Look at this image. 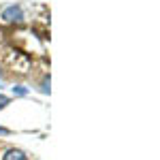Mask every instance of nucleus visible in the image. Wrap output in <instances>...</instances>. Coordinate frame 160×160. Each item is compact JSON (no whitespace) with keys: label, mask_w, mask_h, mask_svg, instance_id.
<instances>
[{"label":"nucleus","mask_w":160,"mask_h":160,"mask_svg":"<svg viewBox=\"0 0 160 160\" xmlns=\"http://www.w3.org/2000/svg\"><path fill=\"white\" fill-rule=\"evenodd\" d=\"M0 75H2V73H0Z\"/></svg>","instance_id":"nucleus-7"},{"label":"nucleus","mask_w":160,"mask_h":160,"mask_svg":"<svg viewBox=\"0 0 160 160\" xmlns=\"http://www.w3.org/2000/svg\"><path fill=\"white\" fill-rule=\"evenodd\" d=\"M13 94H15V96H26V94H28V88H24V86H13Z\"/></svg>","instance_id":"nucleus-3"},{"label":"nucleus","mask_w":160,"mask_h":160,"mask_svg":"<svg viewBox=\"0 0 160 160\" xmlns=\"http://www.w3.org/2000/svg\"><path fill=\"white\" fill-rule=\"evenodd\" d=\"M41 92H43V94H47V92H49V79H45V81H43V86H41Z\"/></svg>","instance_id":"nucleus-5"},{"label":"nucleus","mask_w":160,"mask_h":160,"mask_svg":"<svg viewBox=\"0 0 160 160\" xmlns=\"http://www.w3.org/2000/svg\"><path fill=\"white\" fill-rule=\"evenodd\" d=\"M0 19L7 22V24H22V22H24V9H22L19 4H9V7L2 9Z\"/></svg>","instance_id":"nucleus-1"},{"label":"nucleus","mask_w":160,"mask_h":160,"mask_svg":"<svg viewBox=\"0 0 160 160\" xmlns=\"http://www.w3.org/2000/svg\"><path fill=\"white\" fill-rule=\"evenodd\" d=\"M0 135H9V128H2L0 126Z\"/></svg>","instance_id":"nucleus-6"},{"label":"nucleus","mask_w":160,"mask_h":160,"mask_svg":"<svg viewBox=\"0 0 160 160\" xmlns=\"http://www.w3.org/2000/svg\"><path fill=\"white\" fill-rule=\"evenodd\" d=\"M2 160H28L22 149H7V154L2 156Z\"/></svg>","instance_id":"nucleus-2"},{"label":"nucleus","mask_w":160,"mask_h":160,"mask_svg":"<svg viewBox=\"0 0 160 160\" xmlns=\"http://www.w3.org/2000/svg\"><path fill=\"white\" fill-rule=\"evenodd\" d=\"M9 102H11V98H9V96H4V94H0V109H4V107H7Z\"/></svg>","instance_id":"nucleus-4"}]
</instances>
